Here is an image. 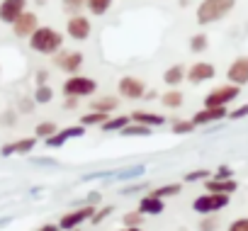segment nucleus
<instances>
[{"label":"nucleus","instance_id":"1","mask_svg":"<svg viewBox=\"0 0 248 231\" xmlns=\"http://www.w3.org/2000/svg\"><path fill=\"white\" fill-rule=\"evenodd\" d=\"M27 44L34 54H42V56H54L63 49V34L54 27H46V25H39L30 37H27Z\"/></svg>","mask_w":248,"mask_h":231},{"label":"nucleus","instance_id":"2","mask_svg":"<svg viewBox=\"0 0 248 231\" xmlns=\"http://www.w3.org/2000/svg\"><path fill=\"white\" fill-rule=\"evenodd\" d=\"M233 8H236V0H202L195 10V20H197V25L207 27V25L224 20Z\"/></svg>","mask_w":248,"mask_h":231},{"label":"nucleus","instance_id":"3","mask_svg":"<svg viewBox=\"0 0 248 231\" xmlns=\"http://www.w3.org/2000/svg\"><path fill=\"white\" fill-rule=\"evenodd\" d=\"M61 90H63L66 97H78V100L80 97H90L97 90V80L90 78V76H83V73H73V76H68L63 80Z\"/></svg>","mask_w":248,"mask_h":231},{"label":"nucleus","instance_id":"4","mask_svg":"<svg viewBox=\"0 0 248 231\" xmlns=\"http://www.w3.org/2000/svg\"><path fill=\"white\" fill-rule=\"evenodd\" d=\"M66 34H68V39H73V42H88L90 34H93V22H90V17L83 15V13L68 15V20H66Z\"/></svg>","mask_w":248,"mask_h":231},{"label":"nucleus","instance_id":"5","mask_svg":"<svg viewBox=\"0 0 248 231\" xmlns=\"http://www.w3.org/2000/svg\"><path fill=\"white\" fill-rule=\"evenodd\" d=\"M241 95V88L233 85V83H226V85H219L214 90H209L204 95V107H226L231 105L236 97Z\"/></svg>","mask_w":248,"mask_h":231},{"label":"nucleus","instance_id":"6","mask_svg":"<svg viewBox=\"0 0 248 231\" xmlns=\"http://www.w3.org/2000/svg\"><path fill=\"white\" fill-rule=\"evenodd\" d=\"M224 207H229V195H217V192H204L200 197H195L192 209L197 214H217Z\"/></svg>","mask_w":248,"mask_h":231},{"label":"nucleus","instance_id":"7","mask_svg":"<svg viewBox=\"0 0 248 231\" xmlns=\"http://www.w3.org/2000/svg\"><path fill=\"white\" fill-rule=\"evenodd\" d=\"M93 212H95V204H80V207H76V209L66 212V214L59 219V229H61V231H68V229H80V224L90 221Z\"/></svg>","mask_w":248,"mask_h":231},{"label":"nucleus","instance_id":"8","mask_svg":"<svg viewBox=\"0 0 248 231\" xmlns=\"http://www.w3.org/2000/svg\"><path fill=\"white\" fill-rule=\"evenodd\" d=\"M117 92H119V97H124V100H144L146 83H144L141 78H137V76H124V78H119V83H117Z\"/></svg>","mask_w":248,"mask_h":231},{"label":"nucleus","instance_id":"9","mask_svg":"<svg viewBox=\"0 0 248 231\" xmlns=\"http://www.w3.org/2000/svg\"><path fill=\"white\" fill-rule=\"evenodd\" d=\"M83 61H85V56H83L80 51H68V49H61L59 54H54V63H56V68H59V71H63V73H68V76L80 73Z\"/></svg>","mask_w":248,"mask_h":231},{"label":"nucleus","instance_id":"10","mask_svg":"<svg viewBox=\"0 0 248 231\" xmlns=\"http://www.w3.org/2000/svg\"><path fill=\"white\" fill-rule=\"evenodd\" d=\"M214 76H217V68H214V63H209V61H197V63H192L190 68H185V80H190L192 85L207 83V80H212Z\"/></svg>","mask_w":248,"mask_h":231},{"label":"nucleus","instance_id":"11","mask_svg":"<svg viewBox=\"0 0 248 231\" xmlns=\"http://www.w3.org/2000/svg\"><path fill=\"white\" fill-rule=\"evenodd\" d=\"M80 137H85V127H83V124H76V127L59 129L56 134H51L49 139H44V144H46L49 149H61V146H66L71 139H80Z\"/></svg>","mask_w":248,"mask_h":231},{"label":"nucleus","instance_id":"12","mask_svg":"<svg viewBox=\"0 0 248 231\" xmlns=\"http://www.w3.org/2000/svg\"><path fill=\"white\" fill-rule=\"evenodd\" d=\"M27 10V0H0V22L13 25Z\"/></svg>","mask_w":248,"mask_h":231},{"label":"nucleus","instance_id":"13","mask_svg":"<svg viewBox=\"0 0 248 231\" xmlns=\"http://www.w3.org/2000/svg\"><path fill=\"white\" fill-rule=\"evenodd\" d=\"M10 27H13V34H15V37L27 39V37H30V34H32V32L39 27V17H37L34 13L25 10V13H22V15H20V17L10 25Z\"/></svg>","mask_w":248,"mask_h":231},{"label":"nucleus","instance_id":"14","mask_svg":"<svg viewBox=\"0 0 248 231\" xmlns=\"http://www.w3.org/2000/svg\"><path fill=\"white\" fill-rule=\"evenodd\" d=\"M229 114L226 107H202L200 112L192 114V124L195 127H204V124H214V122H221Z\"/></svg>","mask_w":248,"mask_h":231},{"label":"nucleus","instance_id":"15","mask_svg":"<svg viewBox=\"0 0 248 231\" xmlns=\"http://www.w3.org/2000/svg\"><path fill=\"white\" fill-rule=\"evenodd\" d=\"M226 78H229V83H233V85H246L248 83V56H238V59H233L231 61V66H229V71H226Z\"/></svg>","mask_w":248,"mask_h":231},{"label":"nucleus","instance_id":"16","mask_svg":"<svg viewBox=\"0 0 248 231\" xmlns=\"http://www.w3.org/2000/svg\"><path fill=\"white\" fill-rule=\"evenodd\" d=\"M37 137H25V139H17V141H10V144H5L3 149H0V156H25V154H32L34 151V146H37Z\"/></svg>","mask_w":248,"mask_h":231},{"label":"nucleus","instance_id":"17","mask_svg":"<svg viewBox=\"0 0 248 231\" xmlns=\"http://www.w3.org/2000/svg\"><path fill=\"white\" fill-rule=\"evenodd\" d=\"M163 209H166V200L154 197L151 192H149V195H144V197L139 200V204H137V212H139V214H144V216H156V214H161Z\"/></svg>","mask_w":248,"mask_h":231},{"label":"nucleus","instance_id":"18","mask_svg":"<svg viewBox=\"0 0 248 231\" xmlns=\"http://www.w3.org/2000/svg\"><path fill=\"white\" fill-rule=\"evenodd\" d=\"M238 183L233 178H207L204 180V190L207 192H217V195H231L236 192Z\"/></svg>","mask_w":248,"mask_h":231},{"label":"nucleus","instance_id":"19","mask_svg":"<svg viewBox=\"0 0 248 231\" xmlns=\"http://www.w3.org/2000/svg\"><path fill=\"white\" fill-rule=\"evenodd\" d=\"M132 122H137V124H144V127H163L166 124V117L163 114H156V112H146V109H134L132 114Z\"/></svg>","mask_w":248,"mask_h":231},{"label":"nucleus","instance_id":"20","mask_svg":"<svg viewBox=\"0 0 248 231\" xmlns=\"http://www.w3.org/2000/svg\"><path fill=\"white\" fill-rule=\"evenodd\" d=\"M183 80H185V66H183V63H175V66H168V68H166L163 83H166L168 88H178Z\"/></svg>","mask_w":248,"mask_h":231},{"label":"nucleus","instance_id":"21","mask_svg":"<svg viewBox=\"0 0 248 231\" xmlns=\"http://www.w3.org/2000/svg\"><path fill=\"white\" fill-rule=\"evenodd\" d=\"M117 107H119V100L114 95H102V97H97V100L90 102V109L93 112H105V114H112Z\"/></svg>","mask_w":248,"mask_h":231},{"label":"nucleus","instance_id":"22","mask_svg":"<svg viewBox=\"0 0 248 231\" xmlns=\"http://www.w3.org/2000/svg\"><path fill=\"white\" fill-rule=\"evenodd\" d=\"M129 122H132L129 114H117V117H107V122H102L100 129H102V132H122Z\"/></svg>","mask_w":248,"mask_h":231},{"label":"nucleus","instance_id":"23","mask_svg":"<svg viewBox=\"0 0 248 231\" xmlns=\"http://www.w3.org/2000/svg\"><path fill=\"white\" fill-rule=\"evenodd\" d=\"M114 0H85V10L93 15V17H102L109 13Z\"/></svg>","mask_w":248,"mask_h":231},{"label":"nucleus","instance_id":"24","mask_svg":"<svg viewBox=\"0 0 248 231\" xmlns=\"http://www.w3.org/2000/svg\"><path fill=\"white\" fill-rule=\"evenodd\" d=\"M161 102H163V107H168V109H178V107H183L185 95H183L178 88H170L168 92H163V95H161Z\"/></svg>","mask_w":248,"mask_h":231},{"label":"nucleus","instance_id":"25","mask_svg":"<svg viewBox=\"0 0 248 231\" xmlns=\"http://www.w3.org/2000/svg\"><path fill=\"white\" fill-rule=\"evenodd\" d=\"M180 190H183L180 183H168V185H158V187H154L151 195H154V197H161V200H168V197L180 195Z\"/></svg>","mask_w":248,"mask_h":231},{"label":"nucleus","instance_id":"26","mask_svg":"<svg viewBox=\"0 0 248 231\" xmlns=\"http://www.w3.org/2000/svg\"><path fill=\"white\" fill-rule=\"evenodd\" d=\"M107 117H109V114H105V112H85L83 114V117H80V124L83 127H100L102 122H107Z\"/></svg>","mask_w":248,"mask_h":231},{"label":"nucleus","instance_id":"27","mask_svg":"<svg viewBox=\"0 0 248 231\" xmlns=\"http://www.w3.org/2000/svg\"><path fill=\"white\" fill-rule=\"evenodd\" d=\"M32 100L37 102V105H49L51 100H54V88L51 85H37V90H34V95H32Z\"/></svg>","mask_w":248,"mask_h":231},{"label":"nucleus","instance_id":"28","mask_svg":"<svg viewBox=\"0 0 248 231\" xmlns=\"http://www.w3.org/2000/svg\"><path fill=\"white\" fill-rule=\"evenodd\" d=\"M207 49H209V37H207L204 32L190 37V51H192V54H202V51H207Z\"/></svg>","mask_w":248,"mask_h":231},{"label":"nucleus","instance_id":"29","mask_svg":"<svg viewBox=\"0 0 248 231\" xmlns=\"http://www.w3.org/2000/svg\"><path fill=\"white\" fill-rule=\"evenodd\" d=\"M119 134H122V137H149V134H151V127H144V124L129 122Z\"/></svg>","mask_w":248,"mask_h":231},{"label":"nucleus","instance_id":"30","mask_svg":"<svg viewBox=\"0 0 248 231\" xmlns=\"http://www.w3.org/2000/svg\"><path fill=\"white\" fill-rule=\"evenodd\" d=\"M59 132V124L56 122H39L37 127H34V137L37 139H49L51 134H56Z\"/></svg>","mask_w":248,"mask_h":231},{"label":"nucleus","instance_id":"31","mask_svg":"<svg viewBox=\"0 0 248 231\" xmlns=\"http://www.w3.org/2000/svg\"><path fill=\"white\" fill-rule=\"evenodd\" d=\"M114 212V207H109V204H102V207H95V212H93V216H90V224H102L109 214Z\"/></svg>","mask_w":248,"mask_h":231},{"label":"nucleus","instance_id":"32","mask_svg":"<svg viewBox=\"0 0 248 231\" xmlns=\"http://www.w3.org/2000/svg\"><path fill=\"white\" fill-rule=\"evenodd\" d=\"M122 224H124V226H141V224H144V214H139L137 209L124 212V214H122Z\"/></svg>","mask_w":248,"mask_h":231},{"label":"nucleus","instance_id":"33","mask_svg":"<svg viewBox=\"0 0 248 231\" xmlns=\"http://www.w3.org/2000/svg\"><path fill=\"white\" fill-rule=\"evenodd\" d=\"M170 129H173V134L180 137V134H190V132H195V124H192V120H175Z\"/></svg>","mask_w":248,"mask_h":231},{"label":"nucleus","instance_id":"34","mask_svg":"<svg viewBox=\"0 0 248 231\" xmlns=\"http://www.w3.org/2000/svg\"><path fill=\"white\" fill-rule=\"evenodd\" d=\"M61 5H63V10L68 15H76V13H80L85 8V0H61Z\"/></svg>","mask_w":248,"mask_h":231},{"label":"nucleus","instance_id":"35","mask_svg":"<svg viewBox=\"0 0 248 231\" xmlns=\"http://www.w3.org/2000/svg\"><path fill=\"white\" fill-rule=\"evenodd\" d=\"M217 229H219V221L212 214H204V219L200 224V231H217Z\"/></svg>","mask_w":248,"mask_h":231},{"label":"nucleus","instance_id":"36","mask_svg":"<svg viewBox=\"0 0 248 231\" xmlns=\"http://www.w3.org/2000/svg\"><path fill=\"white\" fill-rule=\"evenodd\" d=\"M209 175H212V173H209V170H204V168H202V170H190V173L185 175V183H195V180H207Z\"/></svg>","mask_w":248,"mask_h":231},{"label":"nucleus","instance_id":"37","mask_svg":"<svg viewBox=\"0 0 248 231\" xmlns=\"http://www.w3.org/2000/svg\"><path fill=\"white\" fill-rule=\"evenodd\" d=\"M226 231H248V216H241V219H233L229 224Z\"/></svg>","mask_w":248,"mask_h":231},{"label":"nucleus","instance_id":"38","mask_svg":"<svg viewBox=\"0 0 248 231\" xmlns=\"http://www.w3.org/2000/svg\"><path fill=\"white\" fill-rule=\"evenodd\" d=\"M229 120H243V117H248V105H241L238 109H233V112H229L226 114Z\"/></svg>","mask_w":248,"mask_h":231},{"label":"nucleus","instance_id":"39","mask_svg":"<svg viewBox=\"0 0 248 231\" xmlns=\"http://www.w3.org/2000/svg\"><path fill=\"white\" fill-rule=\"evenodd\" d=\"M34 80H37V85H44V83L49 80V71H44V68L37 71V73H34Z\"/></svg>","mask_w":248,"mask_h":231},{"label":"nucleus","instance_id":"40","mask_svg":"<svg viewBox=\"0 0 248 231\" xmlns=\"http://www.w3.org/2000/svg\"><path fill=\"white\" fill-rule=\"evenodd\" d=\"M231 175H233V173H231V168H229V166H221V168L214 173V178H231Z\"/></svg>","mask_w":248,"mask_h":231},{"label":"nucleus","instance_id":"41","mask_svg":"<svg viewBox=\"0 0 248 231\" xmlns=\"http://www.w3.org/2000/svg\"><path fill=\"white\" fill-rule=\"evenodd\" d=\"M88 202H90V204H95V207H100L102 195H100V192H90V195H88Z\"/></svg>","mask_w":248,"mask_h":231},{"label":"nucleus","instance_id":"42","mask_svg":"<svg viewBox=\"0 0 248 231\" xmlns=\"http://www.w3.org/2000/svg\"><path fill=\"white\" fill-rule=\"evenodd\" d=\"M144 187H146V183H139V185H134V187H124L122 195H132V192H139V190H144Z\"/></svg>","mask_w":248,"mask_h":231},{"label":"nucleus","instance_id":"43","mask_svg":"<svg viewBox=\"0 0 248 231\" xmlns=\"http://www.w3.org/2000/svg\"><path fill=\"white\" fill-rule=\"evenodd\" d=\"M78 102H80L78 97H66V102H63V107H66V109H76V107H78Z\"/></svg>","mask_w":248,"mask_h":231},{"label":"nucleus","instance_id":"44","mask_svg":"<svg viewBox=\"0 0 248 231\" xmlns=\"http://www.w3.org/2000/svg\"><path fill=\"white\" fill-rule=\"evenodd\" d=\"M37 231H61V229H59V224H42Z\"/></svg>","mask_w":248,"mask_h":231},{"label":"nucleus","instance_id":"45","mask_svg":"<svg viewBox=\"0 0 248 231\" xmlns=\"http://www.w3.org/2000/svg\"><path fill=\"white\" fill-rule=\"evenodd\" d=\"M156 97H158L156 90H146V92H144V100H156Z\"/></svg>","mask_w":248,"mask_h":231},{"label":"nucleus","instance_id":"46","mask_svg":"<svg viewBox=\"0 0 248 231\" xmlns=\"http://www.w3.org/2000/svg\"><path fill=\"white\" fill-rule=\"evenodd\" d=\"M32 102H34V100H32ZM32 102H30V100H25L20 109H22V112H32Z\"/></svg>","mask_w":248,"mask_h":231},{"label":"nucleus","instance_id":"47","mask_svg":"<svg viewBox=\"0 0 248 231\" xmlns=\"http://www.w3.org/2000/svg\"><path fill=\"white\" fill-rule=\"evenodd\" d=\"M117 231H144L141 226H122V229H117Z\"/></svg>","mask_w":248,"mask_h":231},{"label":"nucleus","instance_id":"48","mask_svg":"<svg viewBox=\"0 0 248 231\" xmlns=\"http://www.w3.org/2000/svg\"><path fill=\"white\" fill-rule=\"evenodd\" d=\"M34 3H37V5H46V0H34Z\"/></svg>","mask_w":248,"mask_h":231},{"label":"nucleus","instance_id":"49","mask_svg":"<svg viewBox=\"0 0 248 231\" xmlns=\"http://www.w3.org/2000/svg\"><path fill=\"white\" fill-rule=\"evenodd\" d=\"M68 231H80V229H68Z\"/></svg>","mask_w":248,"mask_h":231}]
</instances>
